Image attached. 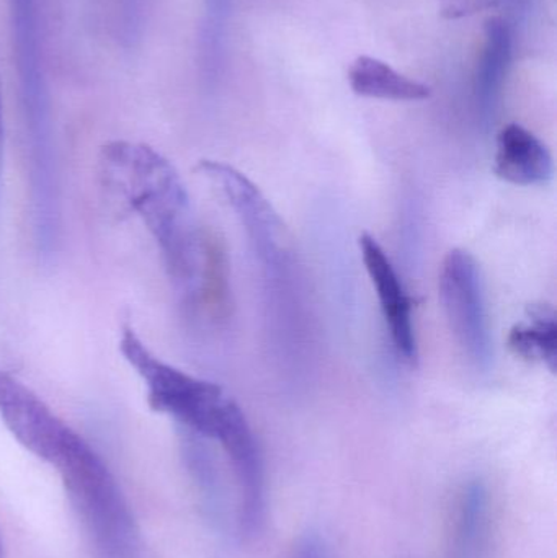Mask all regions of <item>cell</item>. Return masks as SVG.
<instances>
[{"label":"cell","mask_w":557,"mask_h":558,"mask_svg":"<svg viewBox=\"0 0 557 558\" xmlns=\"http://www.w3.org/2000/svg\"><path fill=\"white\" fill-rule=\"evenodd\" d=\"M98 172L105 189L141 219L156 242L173 286L195 298L202 289L205 239L172 162L147 144L111 141L101 147Z\"/></svg>","instance_id":"cell-1"},{"label":"cell","mask_w":557,"mask_h":558,"mask_svg":"<svg viewBox=\"0 0 557 558\" xmlns=\"http://www.w3.org/2000/svg\"><path fill=\"white\" fill-rule=\"evenodd\" d=\"M100 558H141V537L130 505L104 459L78 436L56 465Z\"/></svg>","instance_id":"cell-2"},{"label":"cell","mask_w":557,"mask_h":558,"mask_svg":"<svg viewBox=\"0 0 557 558\" xmlns=\"http://www.w3.org/2000/svg\"><path fill=\"white\" fill-rule=\"evenodd\" d=\"M120 351L143 380L150 409L175 420L180 429L216 441L239 409L221 387L156 356L131 325L121 330Z\"/></svg>","instance_id":"cell-3"},{"label":"cell","mask_w":557,"mask_h":558,"mask_svg":"<svg viewBox=\"0 0 557 558\" xmlns=\"http://www.w3.org/2000/svg\"><path fill=\"white\" fill-rule=\"evenodd\" d=\"M199 173L225 196L241 222L252 255L261 265L268 288L283 292L293 284V252L287 228L264 193L228 163L203 160Z\"/></svg>","instance_id":"cell-4"},{"label":"cell","mask_w":557,"mask_h":558,"mask_svg":"<svg viewBox=\"0 0 557 558\" xmlns=\"http://www.w3.org/2000/svg\"><path fill=\"white\" fill-rule=\"evenodd\" d=\"M440 295L464 356L474 369L487 373L494 361L493 335L483 275L470 252L455 248L447 255L440 274Z\"/></svg>","instance_id":"cell-5"},{"label":"cell","mask_w":557,"mask_h":558,"mask_svg":"<svg viewBox=\"0 0 557 558\" xmlns=\"http://www.w3.org/2000/svg\"><path fill=\"white\" fill-rule=\"evenodd\" d=\"M9 15L25 143H55L38 0H9Z\"/></svg>","instance_id":"cell-6"},{"label":"cell","mask_w":557,"mask_h":558,"mask_svg":"<svg viewBox=\"0 0 557 558\" xmlns=\"http://www.w3.org/2000/svg\"><path fill=\"white\" fill-rule=\"evenodd\" d=\"M363 264L375 286L382 304L383 317L391 333L392 344L402 360L415 364L419 357L417 338H415L412 301L382 245L370 234L360 238Z\"/></svg>","instance_id":"cell-7"},{"label":"cell","mask_w":557,"mask_h":558,"mask_svg":"<svg viewBox=\"0 0 557 558\" xmlns=\"http://www.w3.org/2000/svg\"><path fill=\"white\" fill-rule=\"evenodd\" d=\"M494 172L512 185H543L553 177L552 153L522 124H507L497 134Z\"/></svg>","instance_id":"cell-8"},{"label":"cell","mask_w":557,"mask_h":558,"mask_svg":"<svg viewBox=\"0 0 557 558\" xmlns=\"http://www.w3.org/2000/svg\"><path fill=\"white\" fill-rule=\"evenodd\" d=\"M349 84L360 97L391 101H422L431 87L401 74L388 62L373 56H359L349 69Z\"/></svg>","instance_id":"cell-9"},{"label":"cell","mask_w":557,"mask_h":558,"mask_svg":"<svg viewBox=\"0 0 557 558\" xmlns=\"http://www.w3.org/2000/svg\"><path fill=\"white\" fill-rule=\"evenodd\" d=\"M509 348L522 360L540 363L556 373V312L549 304L530 305L526 322L517 324L509 333Z\"/></svg>","instance_id":"cell-10"},{"label":"cell","mask_w":557,"mask_h":558,"mask_svg":"<svg viewBox=\"0 0 557 558\" xmlns=\"http://www.w3.org/2000/svg\"><path fill=\"white\" fill-rule=\"evenodd\" d=\"M182 454L193 482L198 487L203 505L213 520H221L225 513V492L215 456L206 446V439L182 429Z\"/></svg>","instance_id":"cell-11"},{"label":"cell","mask_w":557,"mask_h":558,"mask_svg":"<svg viewBox=\"0 0 557 558\" xmlns=\"http://www.w3.org/2000/svg\"><path fill=\"white\" fill-rule=\"evenodd\" d=\"M487 490L483 482H471L461 495L455 527V550L458 558H477L487 526Z\"/></svg>","instance_id":"cell-12"},{"label":"cell","mask_w":557,"mask_h":558,"mask_svg":"<svg viewBox=\"0 0 557 558\" xmlns=\"http://www.w3.org/2000/svg\"><path fill=\"white\" fill-rule=\"evenodd\" d=\"M150 0H118V35L124 46H134L143 38Z\"/></svg>","instance_id":"cell-13"},{"label":"cell","mask_w":557,"mask_h":558,"mask_svg":"<svg viewBox=\"0 0 557 558\" xmlns=\"http://www.w3.org/2000/svg\"><path fill=\"white\" fill-rule=\"evenodd\" d=\"M293 558H329V556L320 537L310 534L301 541L300 546L294 550Z\"/></svg>","instance_id":"cell-14"},{"label":"cell","mask_w":557,"mask_h":558,"mask_svg":"<svg viewBox=\"0 0 557 558\" xmlns=\"http://www.w3.org/2000/svg\"><path fill=\"white\" fill-rule=\"evenodd\" d=\"M3 153H5V124H3L2 82H0V189H2Z\"/></svg>","instance_id":"cell-15"},{"label":"cell","mask_w":557,"mask_h":558,"mask_svg":"<svg viewBox=\"0 0 557 558\" xmlns=\"http://www.w3.org/2000/svg\"><path fill=\"white\" fill-rule=\"evenodd\" d=\"M0 558H3V546H2V539H0Z\"/></svg>","instance_id":"cell-16"},{"label":"cell","mask_w":557,"mask_h":558,"mask_svg":"<svg viewBox=\"0 0 557 558\" xmlns=\"http://www.w3.org/2000/svg\"><path fill=\"white\" fill-rule=\"evenodd\" d=\"M219 0H211L213 5H218Z\"/></svg>","instance_id":"cell-17"}]
</instances>
